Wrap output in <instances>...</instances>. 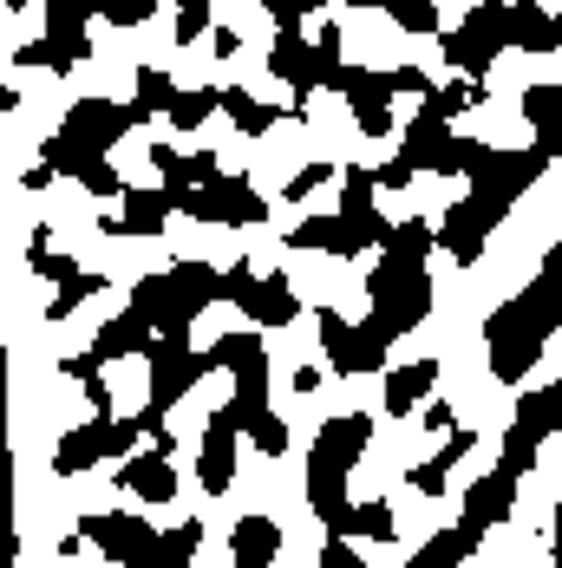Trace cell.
<instances>
[{"label":"cell","mask_w":562,"mask_h":568,"mask_svg":"<svg viewBox=\"0 0 562 568\" xmlns=\"http://www.w3.org/2000/svg\"><path fill=\"white\" fill-rule=\"evenodd\" d=\"M151 346V321L138 314V307H124L118 321H106L99 327V341H92V359L106 366V359H131V353H144Z\"/></svg>","instance_id":"26"},{"label":"cell","mask_w":562,"mask_h":568,"mask_svg":"<svg viewBox=\"0 0 562 568\" xmlns=\"http://www.w3.org/2000/svg\"><path fill=\"white\" fill-rule=\"evenodd\" d=\"M79 183H86V196H124V176L112 171V158H92L79 171Z\"/></svg>","instance_id":"43"},{"label":"cell","mask_w":562,"mask_h":568,"mask_svg":"<svg viewBox=\"0 0 562 568\" xmlns=\"http://www.w3.org/2000/svg\"><path fill=\"white\" fill-rule=\"evenodd\" d=\"M242 438H249L262 457H281V452H288V425H281L275 412H255V418L242 425Z\"/></svg>","instance_id":"39"},{"label":"cell","mask_w":562,"mask_h":568,"mask_svg":"<svg viewBox=\"0 0 562 568\" xmlns=\"http://www.w3.org/2000/svg\"><path fill=\"white\" fill-rule=\"evenodd\" d=\"M99 287H106V275H92V268L66 275V282H59V294H53V307H47V321H66V314H72V307H86Z\"/></svg>","instance_id":"38"},{"label":"cell","mask_w":562,"mask_h":568,"mask_svg":"<svg viewBox=\"0 0 562 568\" xmlns=\"http://www.w3.org/2000/svg\"><path fill=\"white\" fill-rule=\"evenodd\" d=\"M151 164H158V176H164V196H170V210H177V196H190V190H203V183H217L223 176V158L217 151H177V144H158L151 151Z\"/></svg>","instance_id":"17"},{"label":"cell","mask_w":562,"mask_h":568,"mask_svg":"<svg viewBox=\"0 0 562 568\" xmlns=\"http://www.w3.org/2000/svg\"><path fill=\"white\" fill-rule=\"evenodd\" d=\"M562 327V242L543 255V268H536V282L523 287L516 301H504L491 321H484V353H491V373L516 386L536 359H543V346L556 341Z\"/></svg>","instance_id":"1"},{"label":"cell","mask_w":562,"mask_h":568,"mask_svg":"<svg viewBox=\"0 0 562 568\" xmlns=\"http://www.w3.org/2000/svg\"><path fill=\"white\" fill-rule=\"evenodd\" d=\"M556 425H562V379H556V386L523 393V405H516V425H510V438H504V457H498V470H510V477H530V464H536L543 438H550Z\"/></svg>","instance_id":"9"},{"label":"cell","mask_w":562,"mask_h":568,"mask_svg":"<svg viewBox=\"0 0 562 568\" xmlns=\"http://www.w3.org/2000/svg\"><path fill=\"white\" fill-rule=\"evenodd\" d=\"M118 490L138 497V504H170V497H177V470H170V457H158V452H131L124 470H118Z\"/></svg>","instance_id":"19"},{"label":"cell","mask_w":562,"mask_h":568,"mask_svg":"<svg viewBox=\"0 0 562 568\" xmlns=\"http://www.w3.org/2000/svg\"><path fill=\"white\" fill-rule=\"evenodd\" d=\"M138 438H144V412H131V418H106V457H131L138 452Z\"/></svg>","instance_id":"41"},{"label":"cell","mask_w":562,"mask_h":568,"mask_svg":"<svg viewBox=\"0 0 562 568\" xmlns=\"http://www.w3.org/2000/svg\"><path fill=\"white\" fill-rule=\"evenodd\" d=\"M380 255H399V262H425L432 255V223H393Z\"/></svg>","instance_id":"37"},{"label":"cell","mask_w":562,"mask_h":568,"mask_svg":"<svg viewBox=\"0 0 562 568\" xmlns=\"http://www.w3.org/2000/svg\"><path fill=\"white\" fill-rule=\"evenodd\" d=\"M269 72L288 85V118H301V112H308V92H314V47L301 40V27H275Z\"/></svg>","instance_id":"16"},{"label":"cell","mask_w":562,"mask_h":568,"mask_svg":"<svg viewBox=\"0 0 562 568\" xmlns=\"http://www.w3.org/2000/svg\"><path fill=\"white\" fill-rule=\"evenodd\" d=\"M235 452H242V405L223 398L210 412V425H203V445H197V484L210 497H223L229 484H235Z\"/></svg>","instance_id":"14"},{"label":"cell","mask_w":562,"mask_h":568,"mask_svg":"<svg viewBox=\"0 0 562 568\" xmlns=\"http://www.w3.org/2000/svg\"><path fill=\"white\" fill-rule=\"evenodd\" d=\"M510 47H523V53H562V20L550 7H536V0H516L510 7Z\"/></svg>","instance_id":"23"},{"label":"cell","mask_w":562,"mask_h":568,"mask_svg":"<svg viewBox=\"0 0 562 568\" xmlns=\"http://www.w3.org/2000/svg\"><path fill=\"white\" fill-rule=\"evenodd\" d=\"M177 210L190 216V223H217V229H249L269 216V203L249 190V176H217V183H203V190H190V196H177Z\"/></svg>","instance_id":"11"},{"label":"cell","mask_w":562,"mask_h":568,"mask_svg":"<svg viewBox=\"0 0 562 568\" xmlns=\"http://www.w3.org/2000/svg\"><path fill=\"white\" fill-rule=\"evenodd\" d=\"M170 92H177V79H170L164 65H144V72H138V92H131V105H124V112L144 124V118H158L170 105Z\"/></svg>","instance_id":"34"},{"label":"cell","mask_w":562,"mask_h":568,"mask_svg":"<svg viewBox=\"0 0 562 568\" xmlns=\"http://www.w3.org/2000/svg\"><path fill=\"white\" fill-rule=\"evenodd\" d=\"M523 118H530V131H536V151L556 158L562 151V85L556 79H536V85L523 92Z\"/></svg>","instance_id":"22"},{"label":"cell","mask_w":562,"mask_h":568,"mask_svg":"<svg viewBox=\"0 0 562 568\" xmlns=\"http://www.w3.org/2000/svg\"><path fill=\"white\" fill-rule=\"evenodd\" d=\"M79 542H92L99 556H112L118 568H138L151 556V542H158V529L144 523L138 510H92L79 523Z\"/></svg>","instance_id":"15"},{"label":"cell","mask_w":562,"mask_h":568,"mask_svg":"<svg viewBox=\"0 0 562 568\" xmlns=\"http://www.w3.org/2000/svg\"><path fill=\"white\" fill-rule=\"evenodd\" d=\"M197 549H203V523L190 516V523L164 529V536L151 542V556H144L138 568H190V562H197Z\"/></svg>","instance_id":"30"},{"label":"cell","mask_w":562,"mask_h":568,"mask_svg":"<svg viewBox=\"0 0 562 568\" xmlns=\"http://www.w3.org/2000/svg\"><path fill=\"white\" fill-rule=\"evenodd\" d=\"M217 105L229 112V124L242 131V138H262V131H275L288 112H275V105H262V99H249L242 85H217Z\"/></svg>","instance_id":"29"},{"label":"cell","mask_w":562,"mask_h":568,"mask_svg":"<svg viewBox=\"0 0 562 568\" xmlns=\"http://www.w3.org/2000/svg\"><path fill=\"white\" fill-rule=\"evenodd\" d=\"M170 223V196L151 183H131L124 190V210H118V235H164Z\"/></svg>","instance_id":"25"},{"label":"cell","mask_w":562,"mask_h":568,"mask_svg":"<svg viewBox=\"0 0 562 568\" xmlns=\"http://www.w3.org/2000/svg\"><path fill=\"white\" fill-rule=\"evenodd\" d=\"M360 210H373V171L347 164V176H340V216H360Z\"/></svg>","instance_id":"40"},{"label":"cell","mask_w":562,"mask_h":568,"mask_svg":"<svg viewBox=\"0 0 562 568\" xmlns=\"http://www.w3.org/2000/svg\"><path fill=\"white\" fill-rule=\"evenodd\" d=\"M550 164H556V158H543L536 144H530V151H498V144H491V151L478 158V171L464 176V183H471V196H464V203L498 229L510 216V203H516V196H523L543 171H550Z\"/></svg>","instance_id":"6"},{"label":"cell","mask_w":562,"mask_h":568,"mask_svg":"<svg viewBox=\"0 0 562 568\" xmlns=\"http://www.w3.org/2000/svg\"><path fill=\"white\" fill-rule=\"evenodd\" d=\"M367 301H373L367 327H373L387 346L405 341V334H412V327L432 314V275H425V262L380 255V268H373V282H367Z\"/></svg>","instance_id":"5"},{"label":"cell","mask_w":562,"mask_h":568,"mask_svg":"<svg viewBox=\"0 0 562 568\" xmlns=\"http://www.w3.org/2000/svg\"><path fill=\"white\" fill-rule=\"evenodd\" d=\"M210 112H217V92H203V85H190V92L177 85V92H170V105H164V118L177 124V131H203V118H210Z\"/></svg>","instance_id":"35"},{"label":"cell","mask_w":562,"mask_h":568,"mask_svg":"<svg viewBox=\"0 0 562 568\" xmlns=\"http://www.w3.org/2000/svg\"><path fill=\"white\" fill-rule=\"evenodd\" d=\"M321 183H334V164H308V171H294L288 183H281V196H288V203H301V196H314Z\"/></svg>","instance_id":"44"},{"label":"cell","mask_w":562,"mask_h":568,"mask_svg":"<svg viewBox=\"0 0 562 568\" xmlns=\"http://www.w3.org/2000/svg\"><path fill=\"white\" fill-rule=\"evenodd\" d=\"M484 235H491V223H484V216L458 196V203L445 210V223L432 229V248H445L451 262H464V268H471V262L484 255Z\"/></svg>","instance_id":"18"},{"label":"cell","mask_w":562,"mask_h":568,"mask_svg":"<svg viewBox=\"0 0 562 568\" xmlns=\"http://www.w3.org/2000/svg\"><path fill=\"white\" fill-rule=\"evenodd\" d=\"M144 359H151V412H170V405H183V398L203 386V373H210V353H197L190 341H158L144 346Z\"/></svg>","instance_id":"10"},{"label":"cell","mask_w":562,"mask_h":568,"mask_svg":"<svg viewBox=\"0 0 562 568\" xmlns=\"http://www.w3.org/2000/svg\"><path fill=\"white\" fill-rule=\"evenodd\" d=\"M210 366H229L235 373V405H242V425L255 418V412H269V346L262 334H223V341L210 346Z\"/></svg>","instance_id":"12"},{"label":"cell","mask_w":562,"mask_h":568,"mask_svg":"<svg viewBox=\"0 0 562 568\" xmlns=\"http://www.w3.org/2000/svg\"><path fill=\"white\" fill-rule=\"evenodd\" d=\"M353 7H380L399 33H439V0H353Z\"/></svg>","instance_id":"33"},{"label":"cell","mask_w":562,"mask_h":568,"mask_svg":"<svg viewBox=\"0 0 562 568\" xmlns=\"http://www.w3.org/2000/svg\"><path fill=\"white\" fill-rule=\"evenodd\" d=\"M425 425H432V432H451V405H445V398H432V405H425Z\"/></svg>","instance_id":"54"},{"label":"cell","mask_w":562,"mask_h":568,"mask_svg":"<svg viewBox=\"0 0 562 568\" xmlns=\"http://www.w3.org/2000/svg\"><path fill=\"white\" fill-rule=\"evenodd\" d=\"M439 47H445V59L464 72V79H491L498 53L510 47V7L504 0H478V7L464 13V27L439 33Z\"/></svg>","instance_id":"7"},{"label":"cell","mask_w":562,"mask_h":568,"mask_svg":"<svg viewBox=\"0 0 562 568\" xmlns=\"http://www.w3.org/2000/svg\"><path fill=\"white\" fill-rule=\"evenodd\" d=\"M7 7H13V13H20V7H33V0H7Z\"/></svg>","instance_id":"57"},{"label":"cell","mask_w":562,"mask_h":568,"mask_svg":"<svg viewBox=\"0 0 562 568\" xmlns=\"http://www.w3.org/2000/svg\"><path fill=\"white\" fill-rule=\"evenodd\" d=\"M177 7V47H190V40H203V27H210V0H170Z\"/></svg>","instance_id":"42"},{"label":"cell","mask_w":562,"mask_h":568,"mask_svg":"<svg viewBox=\"0 0 562 568\" xmlns=\"http://www.w3.org/2000/svg\"><path fill=\"white\" fill-rule=\"evenodd\" d=\"M314 321H321V353H328V366H334V373L353 379V373H380V366H387V353H393V346L380 341L367 321H340L334 307H321Z\"/></svg>","instance_id":"13"},{"label":"cell","mask_w":562,"mask_h":568,"mask_svg":"<svg viewBox=\"0 0 562 568\" xmlns=\"http://www.w3.org/2000/svg\"><path fill=\"white\" fill-rule=\"evenodd\" d=\"M151 7H158V0H99V13H106L112 27H144Z\"/></svg>","instance_id":"45"},{"label":"cell","mask_w":562,"mask_h":568,"mask_svg":"<svg viewBox=\"0 0 562 568\" xmlns=\"http://www.w3.org/2000/svg\"><path fill=\"white\" fill-rule=\"evenodd\" d=\"M217 301H223V268H210V262H177L131 287V307L151 321L158 341H190V321Z\"/></svg>","instance_id":"3"},{"label":"cell","mask_w":562,"mask_h":568,"mask_svg":"<svg viewBox=\"0 0 562 568\" xmlns=\"http://www.w3.org/2000/svg\"><path fill=\"white\" fill-rule=\"evenodd\" d=\"M321 568H367L360 549H347V536H328V549H321Z\"/></svg>","instance_id":"49"},{"label":"cell","mask_w":562,"mask_h":568,"mask_svg":"<svg viewBox=\"0 0 562 568\" xmlns=\"http://www.w3.org/2000/svg\"><path fill=\"white\" fill-rule=\"evenodd\" d=\"M314 59H340V27H321L314 33Z\"/></svg>","instance_id":"53"},{"label":"cell","mask_w":562,"mask_h":568,"mask_svg":"<svg viewBox=\"0 0 562 568\" xmlns=\"http://www.w3.org/2000/svg\"><path fill=\"white\" fill-rule=\"evenodd\" d=\"M223 301L242 307V321L255 327V334H275V327H294V314H301V294L288 275H255L249 262H235L223 268Z\"/></svg>","instance_id":"8"},{"label":"cell","mask_w":562,"mask_h":568,"mask_svg":"<svg viewBox=\"0 0 562 568\" xmlns=\"http://www.w3.org/2000/svg\"><path fill=\"white\" fill-rule=\"evenodd\" d=\"M405 183H412V164H405V158H393V164L373 171V190H405Z\"/></svg>","instance_id":"50"},{"label":"cell","mask_w":562,"mask_h":568,"mask_svg":"<svg viewBox=\"0 0 562 568\" xmlns=\"http://www.w3.org/2000/svg\"><path fill=\"white\" fill-rule=\"evenodd\" d=\"M353 536H360V542H393V536H399L393 504H387V497H373V504H353V510H347V542H353Z\"/></svg>","instance_id":"32"},{"label":"cell","mask_w":562,"mask_h":568,"mask_svg":"<svg viewBox=\"0 0 562 568\" xmlns=\"http://www.w3.org/2000/svg\"><path fill=\"white\" fill-rule=\"evenodd\" d=\"M210 53L235 59V53H242V33H235V27H217V33H210Z\"/></svg>","instance_id":"52"},{"label":"cell","mask_w":562,"mask_h":568,"mask_svg":"<svg viewBox=\"0 0 562 568\" xmlns=\"http://www.w3.org/2000/svg\"><path fill=\"white\" fill-rule=\"evenodd\" d=\"M516 484H523V477H510V470H491V477H478V484H471V497H464V523H478V529L504 523L510 504H516Z\"/></svg>","instance_id":"24"},{"label":"cell","mask_w":562,"mask_h":568,"mask_svg":"<svg viewBox=\"0 0 562 568\" xmlns=\"http://www.w3.org/2000/svg\"><path fill=\"white\" fill-rule=\"evenodd\" d=\"M229 568H275L281 556V523L275 516H242L235 529H229Z\"/></svg>","instance_id":"20"},{"label":"cell","mask_w":562,"mask_h":568,"mask_svg":"<svg viewBox=\"0 0 562 568\" xmlns=\"http://www.w3.org/2000/svg\"><path fill=\"white\" fill-rule=\"evenodd\" d=\"M484 151H491L484 138H445V144H439V158H432V176H471Z\"/></svg>","instance_id":"36"},{"label":"cell","mask_w":562,"mask_h":568,"mask_svg":"<svg viewBox=\"0 0 562 568\" xmlns=\"http://www.w3.org/2000/svg\"><path fill=\"white\" fill-rule=\"evenodd\" d=\"M439 386V359H412V366H399V373H387V412L393 418H405L412 405H425V393Z\"/></svg>","instance_id":"27"},{"label":"cell","mask_w":562,"mask_h":568,"mask_svg":"<svg viewBox=\"0 0 562 568\" xmlns=\"http://www.w3.org/2000/svg\"><path fill=\"white\" fill-rule=\"evenodd\" d=\"M353 124H360V138H393V105H360Z\"/></svg>","instance_id":"47"},{"label":"cell","mask_w":562,"mask_h":568,"mask_svg":"<svg viewBox=\"0 0 562 568\" xmlns=\"http://www.w3.org/2000/svg\"><path fill=\"white\" fill-rule=\"evenodd\" d=\"M13 105H20V92H13V85H0V118L13 112Z\"/></svg>","instance_id":"56"},{"label":"cell","mask_w":562,"mask_h":568,"mask_svg":"<svg viewBox=\"0 0 562 568\" xmlns=\"http://www.w3.org/2000/svg\"><path fill=\"white\" fill-rule=\"evenodd\" d=\"M451 138V124L445 118H432V112H419L412 124H405V144H399V158L412 164V176L419 171H432V158H439V144Z\"/></svg>","instance_id":"31"},{"label":"cell","mask_w":562,"mask_h":568,"mask_svg":"<svg viewBox=\"0 0 562 568\" xmlns=\"http://www.w3.org/2000/svg\"><path fill=\"white\" fill-rule=\"evenodd\" d=\"M106 457V418H86L79 432H66L59 438V452H53V470L59 477H79L86 464H99Z\"/></svg>","instance_id":"28"},{"label":"cell","mask_w":562,"mask_h":568,"mask_svg":"<svg viewBox=\"0 0 562 568\" xmlns=\"http://www.w3.org/2000/svg\"><path fill=\"white\" fill-rule=\"evenodd\" d=\"M269 13H275V27H301V13H314V7H328V0H262Z\"/></svg>","instance_id":"48"},{"label":"cell","mask_w":562,"mask_h":568,"mask_svg":"<svg viewBox=\"0 0 562 568\" xmlns=\"http://www.w3.org/2000/svg\"><path fill=\"white\" fill-rule=\"evenodd\" d=\"M373 445V418L367 412H347V418H328L314 452H308V504L321 516L328 536H347V470L360 464V452Z\"/></svg>","instance_id":"2"},{"label":"cell","mask_w":562,"mask_h":568,"mask_svg":"<svg viewBox=\"0 0 562 568\" xmlns=\"http://www.w3.org/2000/svg\"><path fill=\"white\" fill-rule=\"evenodd\" d=\"M471 445H478V438H471L464 425H451V445H439V452H432V464H425V470H439V477H451V464H458V457L471 452Z\"/></svg>","instance_id":"46"},{"label":"cell","mask_w":562,"mask_h":568,"mask_svg":"<svg viewBox=\"0 0 562 568\" xmlns=\"http://www.w3.org/2000/svg\"><path fill=\"white\" fill-rule=\"evenodd\" d=\"M20 183H27V190H47V183H53V171H47V164H27V176H20Z\"/></svg>","instance_id":"55"},{"label":"cell","mask_w":562,"mask_h":568,"mask_svg":"<svg viewBox=\"0 0 562 568\" xmlns=\"http://www.w3.org/2000/svg\"><path fill=\"white\" fill-rule=\"evenodd\" d=\"M124 131H138V118L124 112V105H112V99H79V105L66 112V124L47 138V158H40V164L53 176H72V183H79V171H86L92 158H112V144Z\"/></svg>","instance_id":"4"},{"label":"cell","mask_w":562,"mask_h":568,"mask_svg":"<svg viewBox=\"0 0 562 568\" xmlns=\"http://www.w3.org/2000/svg\"><path fill=\"white\" fill-rule=\"evenodd\" d=\"M20 65H27V72H33V65H47V72H53V47H47V40H20Z\"/></svg>","instance_id":"51"},{"label":"cell","mask_w":562,"mask_h":568,"mask_svg":"<svg viewBox=\"0 0 562 568\" xmlns=\"http://www.w3.org/2000/svg\"><path fill=\"white\" fill-rule=\"evenodd\" d=\"M288 248H314V255H360V248H367V235L347 223V216H308V223H294Z\"/></svg>","instance_id":"21"}]
</instances>
